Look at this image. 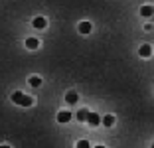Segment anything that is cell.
<instances>
[{"label":"cell","mask_w":154,"mask_h":148,"mask_svg":"<svg viewBox=\"0 0 154 148\" xmlns=\"http://www.w3.org/2000/svg\"><path fill=\"white\" fill-rule=\"evenodd\" d=\"M77 30H79V34L87 36V34H91V32H93V24H91V22H87V20H83V22H79Z\"/></svg>","instance_id":"obj_1"},{"label":"cell","mask_w":154,"mask_h":148,"mask_svg":"<svg viewBox=\"0 0 154 148\" xmlns=\"http://www.w3.org/2000/svg\"><path fill=\"white\" fill-rule=\"evenodd\" d=\"M140 16H142V18H152V16H154V6L152 4L140 6Z\"/></svg>","instance_id":"obj_2"},{"label":"cell","mask_w":154,"mask_h":148,"mask_svg":"<svg viewBox=\"0 0 154 148\" xmlns=\"http://www.w3.org/2000/svg\"><path fill=\"white\" fill-rule=\"evenodd\" d=\"M77 101H79V95H77V91H67V93H65V103L75 105Z\"/></svg>","instance_id":"obj_3"},{"label":"cell","mask_w":154,"mask_h":148,"mask_svg":"<svg viewBox=\"0 0 154 148\" xmlns=\"http://www.w3.org/2000/svg\"><path fill=\"white\" fill-rule=\"evenodd\" d=\"M87 122H89L91 126H99L101 125V117L97 115V113H89V115H87Z\"/></svg>","instance_id":"obj_4"},{"label":"cell","mask_w":154,"mask_h":148,"mask_svg":"<svg viewBox=\"0 0 154 148\" xmlns=\"http://www.w3.org/2000/svg\"><path fill=\"white\" fill-rule=\"evenodd\" d=\"M32 24H34V28H38V30H44V28L48 26V20H45L44 16H36Z\"/></svg>","instance_id":"obj_5"},{"label":"cell","mask_w":154,"mask_h":148,"mask_svg":"<svg viewBox=\"0 0 154 148\" xmlns=\"http://www.w3.org/2000/svg\"><path fill=\"white\" fill-rule=\"evenodd\" d=\"M138 55H140V57H150V55H152V45H148V44L140 45V49H138Z\"/></svg>","instance_id":"obj_6"},{"label":"cell","mask_w":154,"mask_h":148,"mask_svg":"<svg viewBox=\"0 0 154 148\" xmlns=\"http://www.w3.org/2000/svg\"><path fill=\"white\" fill-rule=\"evenodd\" d=\"M71 121V113L69 111H59L57 113V122H69Z\"/></svg>","instance_id":"obj_7"},{"label":"cell","mask_w":154,"mask_h":148,"mask_svg":"<svg viewBox=\"0 0 154 148\" xmlns=\"http://www.w3.org/2000/svg\"><path fill=\"white\" fill-rule=\"evenodd\" d=\"M38 45H40L38 38H28V40H26V48L28 49H38Z\"/></svg>","instance_id":"obj_8"},{"label":"cell","mask_w":154,"mask_h":148,"mask_svg":"<svg viewBox=\"0 0 154 148\" xmlns=\"http://www.w3.org/2000/svg\"><path fill=\"white\" fill-rule=\"evenodd\" d=\"M20 107H32V105H34V99L32 97H28V95H24V97L22 99H20Z\"/></svg>","instance_id":"obj_9"},{"label":"cell","mask_w":154,"mask_h":148,"mask_svg":"<svg viewBox=\"0 0 154 148\" xmlns=\"http://www.w3.org/2000/svg\"><path fill=\"white\" fill-rule=\"evenodd\" d=\"M101 122H103L107 128H109V126H113L115 125V115H107V117H103V119H101Z\"/></svg>","instance_id":"obj_10"},{"label":"cell","mask_w":154,"mask_h":148,"mask_svg":"<svg viewBox=\"0 0 154 148\" xmlns=\"http://www.w3.org/2000/svg\"><path fill=\"white\" fill-rule=\"evenodd\" d=\"M87 115H89V111H87V109H81V111H77V121L87 122Z\"/></svg>","instance_id":"obj_11"},{"label":"cell","mask_w":154,"mask_h":148,"mask_svg":"<svg viewBox=\"0 0 154 148\" xmlns=\"http://www.w3.org/2000/svg\"><path fill=\"white\" fill-rule=\"evenodd\" d=\"M28 83H30L32 87H40V85H42V77H38V75H32L30 79H28Z\"/></svg>","instance_id":"obj_12"},{"label":"cell","mask_w":154,"mask_h":148,"mask_svg":"<svg viewBox=\"0 0 154 148\" xmlns=\"http://www.w3.org/2000/svg\"><path fill=\"white\" fill-rule=\"evenodd\" d=\"M24 97V93H22V91H14V93H12V97H10V99H12V103H16V105H18L20 103V99H22Z\"/></svg>","instance_id":"obj_13"},{"label":"cell","mask_w":154,"mask_h":148,"mask_svg":"<svg viewBox=\"0 0 154 148\" xmlns=\"http://www.w3.org/2000/svg\"><path fill=\"white\" fill-rule=\"evenodd\" d=\"M75 148H91V144L87 142V140H79V142L75 144Z\"/></svg>","instance_id":"obj_14"},{"label":"cell","mask_w":154,"mask_h":148,"mask_svg":"<svg viewBox=\"0 0 154 148\" xmlns=\"http://www.w3.org/2000/svg\"><path fill=\"white\" fill-rule=\"evenodd\" d=\"M0 148H10V146H8V144H2V146H0Z\"/></svg>","instance_id":"obj_15"},{"label":"cell","mask_w":154,"mask_h":148,"mask_svg":"<svg viewBox=\"0 0 154 148\" xmlns=\"http://www.w3.org/2000/svg\"><path fill=\"white\" fill-rule=\"evenodd\" d=\"M95 148H105V146H101V144H99V146H95Z\"/></svg>","instance_id":"obj_16"},{"label":"cell","mask_w":154,"mask_h":148,"mask_svg":"<svg viewBox=\"0 0 154 148\" xmlns=\"http://www.w3.org/2000/svg\"><path fill=\"white\" fill-rule=\"evenodd\" d=\"M152 148H154V144H152Z\"/></svg>","instance_id":"obj_17"}]
</instances>
